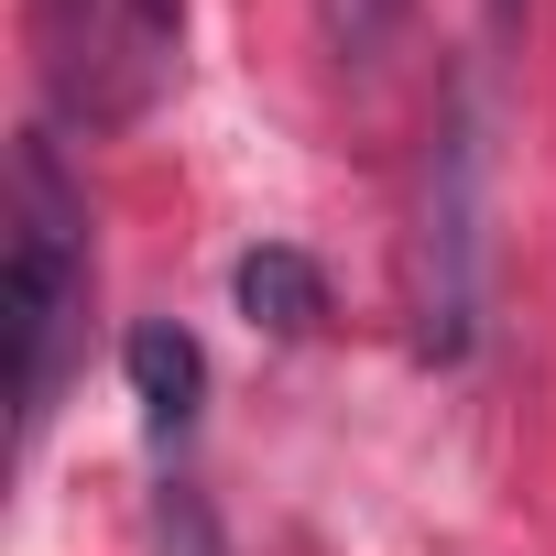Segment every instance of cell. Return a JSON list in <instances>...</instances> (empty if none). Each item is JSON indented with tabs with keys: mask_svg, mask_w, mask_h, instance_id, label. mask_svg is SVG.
I'll use <instances>...</instances> for the list:
<instances>
[{
	"mask_svg": "<svg viewBox=\"0 0 556 556\" xmlns=\"http://www.w3.org/2000/svg\"><path fill=\"white\" fill-rule=\"evenodd\" d=\"M77 306H88V207L55 164V142L34 131L12 153V262H0V382H12V426L34 437L66 350H77Z\"/></svg>",
	"mask_w": 556,
	"mask_h": 556,
	"instance_id": "1",
	"label": "cell"
},
{
	"mask_svg": "<svg viewBox=\"0 0 556 556\" xmlns=\"http://www.w3.org/2000/svg\"><path fill=\"white\" fill-rule=\"evenodd\" d=\"M469 328H480V131H469V99H447L426 131V197H415V339L426 361H458Z\"/></svg>",
	"mask_w": 556,
	"mask_h": 556,
	"instance_id": "2",
	"label": "cell"
},
{
	"mask_svg": "<svg viewBox=\"0 0 556 556\" xmlns=\"http://www.w3.org/2000/svg\"><path fill=\"white\" fill-rule=\"evenodd\" d=\"M175 34H186V0H110L99 34H88L77 55H55L45 77H55V99H66L77 121H131V110H153V88L175 77Z\"/></svg>",
	"mask_w": 556,
	"mask_h": 556,
	"instance_id": "3",
	"label": "cell"
},
{
	"mask_svg": "<svg viewBox=\"0 0 556 556\" xmlns=\"http://www.w3.org/2000/svg\"><path fill=\"white\" fill-rule=\"evenodd\" d=\"M229 295H240V317H251V328L306 339V328L328 317V273H317L295 240H262V251H240V262H229Z\"/></svg>",
	"mask_w": 556,
	"mask_h": 556,
	"instance_id": "4",
	"label": "cell"
},
{
	"mask_svg": "<svg viewBox=\"0 0 556 556\" xmlns=\"http://www.w3.org/2000/svg\"><path fill=\"white\" fill-rule=\"evenodd\" d=\"M121 371H131V393H142V415L175 437L186 415H197V393H207V361H197V339L175 328V317H142L131 339H121Z\"/></svg>",
	"mask_w": 556,
	"mask_h": 556,
	"instance_id": "5",
	"label": "cell"
},
{
	"mask_svg": "<svg viewBox=\"0 0 556 556\" xmlns=\"http://www.w3.org/2000/svg\"><path fill=\"white\" fill-rule=\"evenodd\" d=\"M393 12H404V0H328V34H339V55H382L393 45Z\"/></svg>",
	"mask_w": 556,
	"mask_h": 556,
	"instance_id": "6",
	"label": "cell"
}]
</instances>
